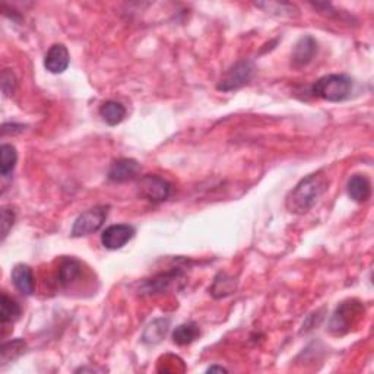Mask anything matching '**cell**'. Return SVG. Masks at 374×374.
Instances as JSON below:
<instances>
[{"label":"cell","mask_w":374,"mask_h":374,"mask_svg":"<svg viewBox=\"0 0 374 374\" xmlns=\"http://www.w3.org/2000/svg\"><path fill=\"white\" fill-rule=\"evenodd\" d=\"M169 329H170V319L167 317L155 319V321L145 327L144 334H142V342L148 345H155L161 342V340L166 338Z\"/></svg>","instance_id":"obj_15"},{"label":"cell","mask_w":374,"mask_h":374,"mask_svg":"<svg viewBox=\"0 0 374 374\" xmlns=\"http://www.w3.org/2000/svg\"><path fill=\"white\" fill-rule=\"evenodd\" d=\"M12 282L22 295H32L36 290V279L32 269L24 263H19L12 269Z\"/></svg>","instance_id":"obj_13"},{"label":"cell","mask_w":374,"mask_h":374,"mask_svg":"<svg viewBox=\"0 0 374 374\" xmlns=\"http://www.w3.org/2000/svg\"><path fill=\"white\" fill-rule=\"evenodd\" d=\"M214 371H227V369H224L221 366H211L206 370V373H214Z\"/></svg>","instance_id":"obj_25"},{"label":"cell","mask_w":374,"mask_h":374,"mask_svg":"<svg viewBox=\"0 0 374 374\" xmlns=\"http://www.w3.org/2000/svg\"><path fill=\"white\" fill-rule=\"evenodd\" d=\"M25 349H27V344L19 338L10 340V342H5L2 345V349H0V360H2V366L19 358L22 354L25 353Z\"/></svg>","instance_id":"obj_20"},{"label":"cell","mask_w":374,"mask_h":374,"mask_svg":"<svg viewBox=\"0 0 374 374\" xmlns=\"http://www.w3.org/2000/svg\"><path fill=\"white\" fill-rule=\"evenodd\" d=\"M126 108L119 101H105L100 107V116L108 126H117L126 119Z\"/></svg>","instance_id":"obj_17"},{"label":"cell","mask_w":374,"mask_h":374,"mask_svg":"<svg viewBox=\"0 0 374 374\" xmlns=\"http://www.w3.org/2000/svg\"><path fill=\"white\" fill-rule=\"evenodd\" d=\"M135 228L129 224H116L105 228L101 234V243L108 250L125 247L135 237Z\"/></svg>","instance_id":"obj_8"},{"label":"cell","mask_w":374,"mask_h":374,"mask_svg":"<svg viewBox=\"0 0 374 374\" xmlns=\"http://www.w3.org/2000/svg\"><path fill=\"white\" fill-rule=\"evenodd\" d=\"M14 223H15L14 209L5 206L2 209V241L8 237L10 228L14 227Z\"/></svg>","instance_id":"obj_23"},{"label":"cell","mask_w":374,"mask_h":374,"mask_svg":"<svg viewBox=\"0 0 374 374\" xmlns=\"http://www.w3.org/2000/svg\"><path fill=\"white\" fill-rule=\"evenodd\" d=\"M184 277L183 271L180 269H173L164 273H158L155 277L151 279H145L140 284L139 292L142 295H157V294H164L174 288L175 285L182 282Z\"/></svg>","instance_id":"obj_7"},{"label":"cell","mask_w":374,"mask_h":374,"mask_svg":"<svg viewBox=\"0 0 374 374\" xmlns=\"http://www.w3.org/2000/svg\"><path fill=\"white\" fill-rule=\"evenodd\" d=\"M199 336H201V329L195 322L183 323L175 327V331L173 332V342L180 347L190 345Z\"/></svg>","instance_id":"obj_18"},{"label":"cell","mask_w":374,"mask_h":374,"mask_svg":"<svg viewBox=\"0 0 374 374\" xmlns=\"http://www.w3.org/2000/svg\"><path fill=\"white\" fill-rule=\"evenodd\" d=\"M259 9H263L266 14H271L273 16L279 18H295L299 16V9L292 3H285V2H260L256 3Z\"/></svg>","instance_id":"obj_19"},{"label":"cell","mask_w":374,"mask_h":374,"mask_svg":"<svg viewBox=\"0 0 374 374\" xmlns=\"http://www.w3.org/2000/svg\"><path fill=\"white\" fill-rule=\"evenodd\" d=\"M69 63H71L69 51L63 44H53L49 49L46 58H44V68L54 75L63 73L69 68Z\"/></svg>","instance_id":"obj_11"},{"label":"cell","mask_w":374,"mask_h":374,"mask_svg":"<svg viewBox=\"0 0 374 374\" xmlns=\"http://www.w3.org/2000/svg\"><path fill=\"white\" fill-rule=\"evenodd\" d=\"M348 196L357 203H364L371 196V182L366 174H354L347 184Z\"/></svg>","instance_id":"obj_12"},{"label":"cell","mask_w":374,"mask_h":374,"mask_svg":"<svg viewBox=\"0 0 374 374\" xmlns=\"http://www.w3.org/2000/svg\"><path fill=\"white\" fill-rule=\"evenodd\" d=\"M237 290V281L233 277H228L227 273L219 272L211 287H209V294H211L214 299H224L233 294Z\"/></svg>","instance_id":"obj_16"},{"label":"cell","mask_w":374,"mask_h":374,"mask_svg":"<svg viewBox=\"0 0 374 374\" xmlns=\"http://www.w3.org/2000/svg\"><path fill=\"white\" fill-rule=\"evenodd\" d=\"M327 186L329 180L322 171L307 175L288 193L287 199H285V206L291 214L295 215L309 212L327 190Z\"/></svg>","instance_id":"obj_1"},{"label":"cell","mask_w":374,"mask_h":374,"mask_svg":"<svg viewBox=\"0 0 374 374\" xmlns=\"http://www.w3.org/2000/svg\"><path fill=\"white\" fill-rule=\"evenodd\" d=\"M16 88V78L15 73L10 69H5L3 75H2V90L5 92V95H10Z\"/></svg>","instance_id":"obj_24"},{"label":"cell","mask_w":374,"mask_h":374,"mask_svg":"<svg viewBox=\"0 0 374 374\" xmlns=\"http://www.w3.org/2000/svg\"><path fill=\"white\" fill-rule=\"evenodd\" d=\"M82 263L73 258H68L62 262L58 272V282L60 287L69 288L81 277Z\"/></svg>","instance_id":"obj_14"},{"label":"cell","mask_w":374,"mask_h":374,"mask_svg":"<svg viewBox=\"0 0 374 374\" xmlns=\"http://www.w3.org/2000/svg\"><path fill=\"white\" fill-rule=\"evenodd\" d=\"M21 316V307L19 304L10 299L8 294H2V310H0V321L2 325L6 323H15Z\"/></svg>","instance_id":"obj_21"},{"label":"cell","mask_w":374,"mask_h":374,"mask_svg":"<svg viewBox=\"0 0 374 374\" xmlns=\"http://www.w3.org/2000/svg\"><path fill=\"white\" fill-rule=\"evenodd\" d=\"M18 161V152L12 145H2V166H0V173L3 177H9L14 173Z\"/></svg>","instance_id":"obj_22"},{"label":"cell","mask_w":374,"mask_h":374,"mask_svg":"<svg viewBox=\"0 0 374 374\" xmlns=\"http://www.w3.org/2000/svg\"><path fill=\"white\" fill-rule=\"evenodd\" d=\"M317 54V41L312 36H303L295 42L292 54H291V64L295 69H301L309 64Z\"/></svg>","instance_id":"obj_10"},{"label":"cell","mask_w":374,"mask_h":374,"mask_svg":"<svg viewBox=\"0 0 374 374\" xmlns=\"http://www.w3.org/2000/svg\"><path fill=\"white\" fill-rule=\"evenodd\" d=\"M140 173V166L136 160L120 158L116 160L108 170V180L113 183H126L135 180Z\"/></svg>","instance_id":"obj_9"},{"label":"cell","mask_w":374,"mask_h":374,"mask_svg":"<svg viewBox=\"0 0 374 374\" xmlns=\"http://www.w3.org/2000/svg\"><path fill=\"white\" fill-rule=\"evenodd\" d=\"M354 81L344 73H331L317 79L312 88V94L329 103L347 101L353 94Z\"/></svg>","instance_id":"obj_2"},{"label":"cell","mask_w":374,"mask_h":374,"mask_svg":"<svg viewBox=\"0 0 374 374\" xmlns=\"http://www.w3.org/2000/svg\"><path fill=\"white\" fill-rule=\"evenodd\" d=\"M107 216H108V206L98 205L88 209V211L82 212L78 218H76V221L73 223L72 237L78 238V237H86L97 233V231L104 225Z\"/></svg>","instance_id":"obj_5"},{"label":"cell","mask_w":374,"mask_h":374,"mask_svg":"<svg viewBox=\"0 0 374 374\" xmlns=\"http://www.w3.org/2000/svg\"><path fill=\"white\" fill-rule=\"evenodd\" d=\"M256 73V66L251 60H240L224 73L221 81L218 82V90L223 92H231L240 90L247 85Z\"/></svg>","instance_id":"obj_3"},{"label":"cell","mask_w":374,"mask_h":374,"mask_svg":"<svg viewBox=\"0 0 374 374\" xmlns=\"http://www.w3.org/2000/svg\"><path fill=\"white\" fill-rule=\"evenodd\" d=\"M361 314L362 306L360 301L348 300L340 303V306L331 317V322H329V332L334 335H345L358 321Z\"/></svg>","instance_id":"obj_4"},{"label":"cell","mask_w":374,"mask_h":374,"mask_svg":"<svg viewBox=\"0 0 374 374\" xmlns=\"http://www.w3.org/2000/svg\"><path fill=\"white\" fill-rule=\"evenodd\" d=\"M173 186L155 174H147L139 180V193L140 196L152 203L166 202L171 196Z\"/></svg>","instance_id":"obj_6"}]
</instances>
